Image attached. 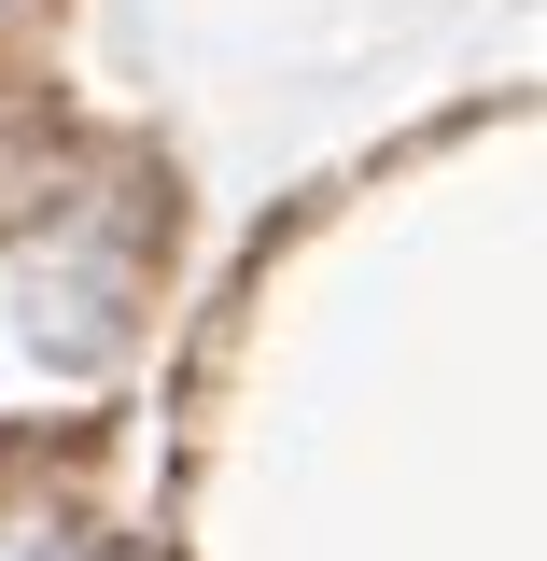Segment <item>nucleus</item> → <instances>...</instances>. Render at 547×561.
Returning a JSON list of instances; mask_svg holds the SVG:
<instances>
[{
	"label": "nucleus",
	"instance_id": "obj_1",
	"mask_svg": "<svg viewBox=\"0 0 547 561\" xmlns=\"http://www.w3.org/2000/svg\"><path fill=\"white\" fill-rule=\"evenodd\" d=\"M0 561H57V548H43V534H0Z\"/></svg>",
	"mask_w": 547,
	"mask_h": 561
}]
</instances>
